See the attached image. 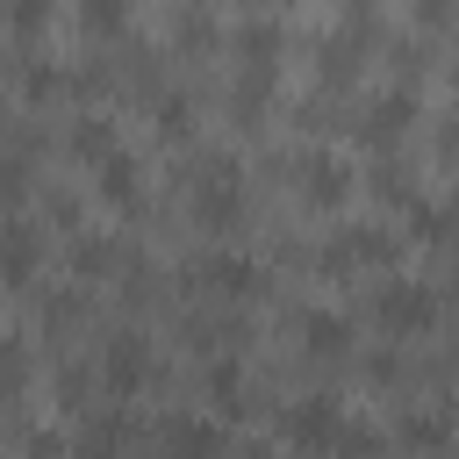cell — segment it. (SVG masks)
Masks as SVG:
<instances>
[{
    "label": "cell",
    "mask_w": 459,
    "mask_h": 459,
    "mask_svg": "<svg viewBox=\"0 0 459 459\" xmlns=\"http://www.w3.org/2000/svg\"><path fill=\"white\" fill-rule=\"evenodd\" d=\"M179 194H186V215L201 230H215V237L237 230V215H244V165H237V151H222V143L194 151L186 172H179Z\"/></svg>",
    "instance_id": "obj_1"
},
{
    "label": "cell",
    "mask_w": 459,
    "mask_h": 459,
    "mask_svg": "<svg viewBox=\"0 0 459 459\" xmlns=\"http://www.w3.org/2000/svg\"><path fill=\"white\" fill-rule=\"evenodd\" d=\"M337 430H344V402H337V394H301V402L280 409V437H287L294 452H308V459L330 452Z\"/></svg>",
    "instance_id": "obj_8"
},
{
    "label": "cell",
    "mask_w": 459,
    "mask_h": 459,
    "mask_svg": "<svg viewBox=\"0 0 459 459\" xmlns=\"http://www.w3.org/2000/svg\"><path fill=\"white\" fill-rule=\"evenodd\" d=\"M366 186H373L387 208H394V201H402V208H416V179H409V165H402V158H380V165L366 172Z\"/></svg>",
    "instance_id": "obj_26"
},
{
    "label": "cell",
    "mask_w": 459,
    "mask_h": 459,
    "mask_svg": "<svg viewBox=\"0 0 459 459\" xmlns=\"http://www.w3.org/2000/svg\"><path fill=\"white\" fill-rule=\"evenodd\" d=\"M36 316H43V330H50V337H72V330L86 323V294H79V287H65V294H43V308H36Z\"/></svg>",
    "instance_id": "obj_27"
},
{
    "label": "cell",
    "mask_w": 459,
    "mask_h": 459,
    "mask_svg": "<svg viewBox=\"0 0 459 459\" xmlns=\"http://www.w3.org/2000/svg\"><path fill=\"white\" fill-rule=\"evenodd\" d=\"M373 323L387 330V337H423L430 323H437V287L430 280H402V273H380V287H373Z\"/></svg>",
    "instance_id": "obj_5"
},
{
    "label": "cell",
    "mask_w": 459,
    "mask_h": 459,
    "mask_svg": "<svg viewBox=\"0 0 459 459\" xmlns=\"http://www.w3.org/2000/svg\"><path fill=\"white\" fill-rule=\"evenodd\" d=\"M280 165H287L280 179L294 186L301 208H316V215L344 208V194H351V165H344V151H330V143H301V151H287Z\"/></svg>",
    "instance_id": "obj_4"
},
{
    "label": "cell",
    "mask_w": 459,
    "mask_h": 459,
    "mask_svg": "<svg viewBox=\"0 0 459 459\" xmlns=\"http://www.w3.org/2000/svg\"><path fill=\"white\" fill-rule=\"evenodd\" d=\"M222 423L215 416H194V409H172L165 423H158V452L165 459H222Z\"/></svg>",
    "instance_id": "obj_11"
},
{
    "label": "cell",
    "mask_w": 459,
    "mask_h": 459,
    "mask_svg": "<svg viewBox=\"0 0 459 459\" xmlns=\"http://www.w3.org/2000/svg\"><path fill=\"white\" fill-rule=\"evenodd\" d=\"M222 36H230V22L208 14V7H172L165 14V43H179V50H215Z\"/></svg>",
    "instance_id": "obj_21"
},
{
    "label": "cell",
    "mask_w": 459,
    "mask_h": 459,
    "mask_svg": "<svg viewBox=\"0 0 459 459\" xmlns=\"http://www.w3.org/2000/svg\"><path fill=\"white\" fill-rule=\"evenodd\" d=\"M222 43L237 50V65H273L287 50V14H237Z\"/></svg>",
    "instance_id": "obj_14"
},
{
    "label": "cell",
    "mask_w": 459,
    "mask_h": 459,
    "mask_svg": "<svg viewBox=\"0 0 459 459\" xmlns=\"http://www.w3.org/2000/svg\"><path fill=\"white\" fill-rule=\"evenodd\" d=\"M437 165H445V172L459 165V108H452V115L437 122Z\"/></svg>",
    "instance_id": "obj_33"
},
{
    "label": "cell",
    "mask_w": 459,
    "mask_h": 459,
    "mask_svg": "<svg viewBox=\"0 0 459 459\" xmlns=\"http://www.w3.org/2000/svg\"><path fill=\"white\" fill-rule=\"evenodd\" d=\"M14 86H22V100H36V108H43V100L72 93V65H57L50 50H36V43H29V50H14Z\"/></svg>",
    "instance_id": "obj_18"
},
{
    "label": "cell",
    "mask_w": 459,
    "mask_h": 459,
    "mask_svg": "<svg viewBox=\"0 0 459 459\" xmlns=\"http://www.w3.org/2000/svg\"><path fill=\"white\" fill-rule=\"evenodd\" d=\"M445 294L459 301V258H452V273H445ZM445 294H437V301H445Z\"/></svg>",
    "instance_id": "obj_34"
},
{
    "label": "cell",
    "mask_w": 459,
    "mask_h": 459,
    "mask_svg": "<svg viewBox=\"0 0 459 459\" xmlns=\"http://www.w3.org/2000/svg\"><path fill=\"white\" fill-rule=\"evenodd\" d=\"M416 115H423L416 86H409V79H387V86L359 93V108H351V136H359V143H373V151L387 158V151L416 129Z\"/></svg>",
    "instance_id": "obj_3"
},
{
    "label": "cell",
    "mask_w": 459,
    "mask_h": 459,
    "mask_svg": "<svg viewBox=\"0 0 459 459\" xmlns=\"http://www.w3.org/2000/svg\"><path fill=\"white\" fill-rule=\"evenodd\" d=\"M93 194L108 201V208H122V215H136L143 208V158L122 143V151H108L100 165H93Z\"/></svg>",
    "instance_id": "obj_13"
},
{
    "label": "cell",
    "mask_w": 459,
    "mask_h": 459,
    "mask_svg": "<svg viewBox=\"0 0 459 459\" xmlns=\"http://www.w3.org/2000/svg\"><path fill=\"white\" fill-rule=\"evenodd\" d=\"M366 380H373V387H402V380H409V359H402V351H366Z\"/></svg>",
    "instance_id": "obj_31"
},
{
    "label": "cell",
    "mask_w": 459,
    "mask_h": 459,
    "mask_svg": "<svg viewBox=\"0 0 459 459\" xmlns=\"http://www.w3.org/2000/svg\"><path fill=\"white\" fill-rule=\"evenodd\" d=\"M294 337H301V351L316 366H344L351 359V316H337V308H294Z\"/></svg>",
    "instance_id": "obj_12"
},
{
    "label": "cell",
    "mask_w": 459,
    "mask_h": 459,
    "mask_svg": "<svg viewBox=\"0 0 459 459\" xmlns=\"http://www.w3.org/2000/svg\"><path fill=\"white\" fill-rule=\"evenodd\" d=\"M273 93H280V65H237L230 86H222V108H230L237 129H258L265 108H273Z\"/></svg>",
    "instance_id": "obj_10"
},
{
    "label": "cell",
    "mask_w": 459,
    "mask_h": 459,
    "mask_svg": "<svg viewBox=\"0 0 459 459\" xmlns=\"http://www.w3.org/2000/svg\"><path fill=\"white\" fill-rule=\"evenodd\" d=\"M79 29H86V36H122V29H129V7H122V0H115V7L93 0V7H79Z\"/></svg>",
    "instance_id": "obj_29"
},
{
    "label": "cell",
    "mask_w": 459,
    "mask_h": 459,
    "mask_svg": "<svg viewBox=\"0 0 459 459\" xmlns=\"http://www.w3.org/2000/svg\"><path fill=\"white\" fill-rule=\"evenodd\" d=\"M394 258H402V230H387L380 215L337 222V230L316 244V273H387Z\"/></svg>",
    "instance_id": "obj_2"
},
{
    "label": "cell",
    "mask_w": 459,
    "mask_h": 459,
    "mask_svg": "<svg viewBox=\"0 0 459 459\" xmlns=\"http://www.w3.org/2000/svg\"><path fill=\"white\" fill-rule=\"evenodd\" d=\"M65 151H72V158H86V165H100L108 151H122V129H115V115H100V108H79V115L65 122Z\"/></svg>",
    "instance_id": "obj_19"
},
{
    "label": "cell",
    "mask_w": 459,
    "mask_h": 459,
    "mask_svg": "<svg viewBox=\"0 0 459 459\" xmlns=\"http://www.w3.org/2000/svg\"><path fill=\"white\" fill-rule=\"evenodd\" d=\"M330 452H337V459H380V452H387V430L366 423V416H344V430H337Z\"/></svg>",
    "instance_id": "obj_24"
},
{
    "label": "cell",
    "mask_w": 459,
    "mask_h": 459,
    "mask_svg": "<svg viewBox=\"0 0 459 459\" xmlns=\"http://www.w3.org/2000/svg\"><path fill=\"white\" fill-rule=\"evenodd\" d=\"M29 337H0V402H22L29 394Z\"/></svg>",
    "instance_id": "obj_25"
},
{
    "label": "cell",
    "mask_w": 459,
    "mask_h": 459,
    "mask_svg": "<svg viewBox=\"0 0 459 459\" xmlns=\"http://www.w3.org/2000/svg\"><path fill=\"white\" fill-rule=\"evenodd\" d=\"M151 129H158L165 143H186V136H194V93H186V86H158V93H151Z\"/></svg>",
    "instance_id": "obj_23"
},
{
    "label": "cell",
    "mask_w": 459,
    "mask_h": 459,
    "mask_svg": "<svg viewBox=\"0 0 459 459\" xmlns=\"http://www.w3.org/2000/svg\"><path fill=\"white\" fill-rule=\"evenodd\" d=\"M36 265H43V230L22 222V215H7L0 222V287H29Z\"/></svg>",
    "instance_id": "obj_15"
},
{
    "label": "cell",
    "mask_w": 459,
    "mask_h": 459,
    "mask_svg": "<svg viewBox=\"0 0 459 459\" xmlns=\"http://www.w3.org/2000/svg\"><path fill=\"white\" fill-rule=\"evenodd\" d=\"M0 29H14V36H22V50H29V43L50 29V7H43V0H14V7H0Z\"/></svg>",
    "instance_id": "obj_28"
},
{
    "label": "cell",
    "mask_w": 459,
    "mask_h": 459,
    "mask_svg": "<svg viewBox=\"0 0 459 459\" xmlns=\"http://www.w3.org/2000/svg\"><path fill=\"white\" fill-rule=\"evenodd\" d=\"M402 237H416V244H430V251H452V244H459V201H416Z\"/></svg>",
    "instance_id": "obj_22"
},
{
    "label": "cell",
    "mask_w": 459,
    "mask_h": 459,
    "mask_svg": "<svg viewBox=\"0 0 459 459\" xmlns=\"http://www.w3.org/2000/svg\"><path fill=\"white\" fill-rule=\"evenodd\" d=\"M186 280H194V294H208V301H258V294H265V265H258L251 251H230V244L201 251V258L186 265Z\"/></svg>",
    "instance_id": "obj_7"
},
{
    "label": "cell",
    "mask_w": 459,
    "mask_h": 459,
    "mask_svg": "<svg viewBox=\"0 0 459 459\" xmlns=\"http://www.w3.org/2000/svg\"><path fill=\"white\" fill-rule=\"evenodd\" d=\"M93 373H100V387H108L115 402H129V394H143V387L158 380V351H151V337H143L136 323H122V330H108V337H100Z\"/></svg>",
    "instance_id": "obj_6"
},
{
    "label": "cell",
    "mask_w": 459,
    "mask_h": 459,
    "mask_svg": "<svg viewBox=\"0 0 459 459\" xmlns=\"http://www.w3.org/2000/svg\"><path fill=\"white\" fill-rule=\"evenodd\" d=\"M201 394H208L215 416H244V409H251V380H244L237 359H208V366H201Z\"/></svg>",
    "instance_id": "obj_20"
},
{
    "label": "cell",
    "mask_w": 459,
    "mask_h": 459,
    "mask_svg": "<svg viewBox=\"0 0 459 459\" xmlns=\"http://www.w3.org/2000/svg\"><path fill=\"white\" fill-rule=\"evenodd\" d=\"M387 437H394L402 452H416V459H445V452L459 445V416H452L445 402H409Z\"/></svg>",
    "instance_id": "obj_9"
},
{
    "label": "cell",
    "mask_w": 459,
    "mask_h": 459,
    "mask_svg": "<svg viewBox=\"0 0 459 459\" xmlns=\"http://www.w3.org/2000/svg\"><path fill=\"white\" fill-rule=\"evenodd\" d=\"M129 437H136L129 409H93V416L79 423V437H72V459H122Z\"/></svg>",
    "instance_id": "obj_17"
},
{
    "label": "cell",
    "mask_w": 459,
    "mask_h": 459,
    "mask_svg": "<svg viewBox=\"0 0 459 459\" xmlns=\"http://www.w3.org/2000/svg\"><path fill=\"white\" fill-rule=\"evenodd\" d=\"M36 179H29V158L22 151H0V201H22Z\"/></svg>",
    "instance_id": "obj_32"
},
{
    "label": "cell",
    "mask_w": 459,
    "mask_h": 459,
    "mask_svg": "<svg viewBox=\"0 0 459 459\" xmlns=\"http://www.w3.org/2000/svg\"><path fill=\"white\" fill-rule=\"evenodd\" d=\"M50 387H57V394H65V409H86V394H93V373H86V366H79V359H65V366H57V373H50Z\"/></svg>",
    "instance_id": "obj_30"
},
{
    "label": "cell",
    "mask_w": 459,
    "mask_h": 459,
    "mask_svg": "<svg viewBox=\"0 0 459 459\" xmlns=\"http://www.w3.org/2000/svg\"><path fill=\"white\" fill-rule=\"evenodd\" d=\"M65 258H72L79 280H115V273H129V244L108 237V230H79V237L65 244Z\"/></svg>",
    "instance_id": "obj_16"
}]
</instances>
